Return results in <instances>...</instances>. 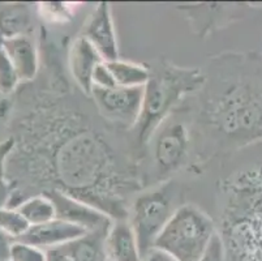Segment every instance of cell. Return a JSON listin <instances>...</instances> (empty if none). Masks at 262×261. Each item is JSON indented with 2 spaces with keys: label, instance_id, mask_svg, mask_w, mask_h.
Masks as SVG:
<instances>
[{
  "label": "cell",
  "instance_id": "obj_1",
  "mask_svg": "<svg viewBox=\"0 0 262 261\" xmlns=\"http://www.w3.org/2000/svg\"><path fill=\"white\" fill-rule=\"evenodd\" d=\"M50 47L46 85L18 155L26 183L12 192L9 208L56 190L97 208L113 221L128 219L130 203L147 187L144 161L129 132L103 121L89 95L71 84L61 68L58 43Z\"/></svg>",
  "mask_w": 262,
  "mask_h": 261
},
{
  "label": "cell",
  "instance_id": "obj_2",
  "mask_svg": "<svg viewBox=\"0 0 262 261\" xmlns=\"http://www.w3.org/2000/svg\"><path fill=\"white\" fill-rule=\"evenodd\" d=\"M193 110L200 164L262 141V55L223 52L209 59Z\"/></svg>",
  "mask_w": 262,
  "mask_h": 261
},
{
  "label": "cell",
  "instance_id": "obj_3",
  "mask_svg": "<svg viewBox=\"0 0 262 261\" xmlns=\"http://www.w3.org/2000/svg\"><path fill=\"white\" fill-rule=\"evenodd\" d=\"M218 180L219 236L227 258L262 261V141L231 155Z\"/></svg>",
  "mask_w": 262,
  "mask_h": 261
},
{
  "label": "cell",
  "instance_id": "obj_4",
  "mask_svg": "<svg viewBox=\"0 0 262 261\" xmlns=\"http://www.w3.org/2000/svg\"><path fill=\"white\" fill-rule=\"evenodd\" d=\"M146 66L150 76L144 86L141 115L129 131L133 148L144 164L146 148L157 129L188 97L199 94L206 80L204 69L176 66L166 57H157Z\"/></svg>",
  "mask_w": 262,
  "mask_h": 261
},
{
  "label": "cell",
  "instance_id": "obj_5",
  "mask_svg": "<svg viewBox=\"0 0 262 261\" xmlns=\"http://www.w3.org/2000/svg\"><path fill=\"white\" fill-rule=\"evenodd\" d=\"M190 152H194L193 110L183 104L161 124L147 145L144 164L147 186L151 180L172 179L187 166Z\"/></svg>",
  "mask_w": 262,
  "mask_h": 261
},
{
  "label": "cell",
  "instance_id": "obj_6",
  "mask_svg": "<svg viewBox=\"0 0 262 261\" xmlns=\"http://www.w3.org/2000/svg\"><path fill=\"white\" fill-rule=\"evenodd\" d=\"M218 234L215 222L194 204H183L154 243L178 261H201Z\"/></svg>",
  "mask_w": 262,
  "mask_h": 261
},
{
  "label": "cell",
  "instance_id": "obj_7",
  "mask_svg": "<svg viewBox=\"0 0 262 261\" xmlns=\"http://www.w3.org/2000/svg\"><path fill=\"white\" fill-rule=\"evenodd\" d=\"M184 191L175 179L154 184L137 193L130 203L128 221L135 230L141 256L154 248L157 238L173 213L182 207Z\"/></svg>",
  "mask_w": 262,
  "mask_h": 261
},
{
  "label": "cell",
  "instance_id": "obj_8",
  "mask_svg": "<svg viewBox=\"0 0 262 261\" xmlns=\"http://www.w3.org/2000/svg\"><path fill=\"white\" fill-rule=\"evenodd\" d=\"M89 97L103 121L120 131L129 132L141 115L144 88L93 86Z\"/></svg>",
  "mask_w": 262,
  "mask_h": 261
},
{
  "label": "cell",
  "instance_id": "obj_9",
  "mask_svg": "<svg viewBox=\"0 0 262 261\" xmlns=\"http://www.w3.org/2000/svg\"><path fill=\"white\" fill-rule=\"evenodd\" d=\"M80 34L92 43L104 62L119 59V43L110 3L102 2L93 8Z\"/></svg>",
  "mask_w": 262,
  "mask_h": 261
},
{
  "label": "cell",
  "instance_id": "obj_10",
  "mask_svg": "<svg viewBox=\"0 0 262 261\" xmlns=\"http://www.w3.org/2000/svg\"><path fill=\"white\" fill-rule=\"evenodd\" d=\"M178 9L184 14L193 33L201 38H206L218 29L239 20L242 17L240 9H243V7L240 8V4L201 3L182 4Z\"/></svg>",
  "mask_w": 262,
  "mask_h": 261
},
{
  "label": "cell",
  "instance_id": "obj_11",
  "mask_svg": "<svg viewBox=\"0 0 262 261\" xmlns=\"http://www.w3.org/2000/svg\"><path fill=\"white\" fill-rule=\"evenodd\" d=\"M45 195L49 196L54 203L56 218L82 227L88 233L107 231L113 225V219L103 212L61 191H49Z\"/></svg>",
  "mask_w": 262,
  "mask_h": 261
},
{
  "label": "cell",
  "instance_id": "obj_12",
  "mask_svg": "<svg viewBox=\"0 0 262 261\" xmlns=\"http://www.w3.org/2000/svg\"><path fill=\"white\" fill-rule=\"evenodd\" d=\"M104 62L92 43L78 34L68 45L67 69L72 83L84 94L89 95L93 88V75L99 63Z\"/></svg>",
  "mask_w": 262,
  "mask_h": 261
},
{
  "label": "cell",
  "instance_id": "obj_13",
  "mask_svg": "<svg viewBox=\"0 0 262 261\" xmlns=\"http://www.w3.org/2000/svg\"><path fill=\"white\" fill-rule=\"evenodd\" d=\"M0 43L13 68L17 72L21 84L34 81L40 68L39 49L34 39L30 35H20L4 38Z\"/></svg>",
  "mask_w": 262,
  "mask_h": 261
},
{
  "label": "cell",
  "instance_id": "obj_14",
  "mask_svg": "<svg viewBox=\"0 0 262 261\" xmlns=\"http://www.w3.org/2000/svg\"><path fill=\"white\" fill-rule=\"evenodd\" d=\"M86 233V230L82 227L76 226L63 219L55 218L43 225L30 226L20 240L49 251L51 248L66 246L67 243L85 235Z\"/></svg>",
  "mask_w": 262,
  "mask_h": 261
},
{
  "label": "cell",
  "instance_id": "obj_15",
  "mask_svg": "<svg viewBox=\"0 0 262 261\" xmlns=\"http://www.w3.org/2000/svg\"><path fill=\"white\" fill-rule=\"evenodd\" d=\"M106 261H142L139 240L128 219L114 221L104 239Z\"/></svg>",
  "mask_w": 262,
  "mask_h": 261
},
{
  "label": "cell",
  "instance_id": "obj_16",
  "mask_svg": "<svg viewBox=\"0 0 262 261\" xmlns=\"http://www.w3.org/2000/svg\"><path fill=\"white\" fill-rule=\"evenodd\" d=\"M34 28L32 7L29 4H0V38L29 35Z\"/></svg>",
  "mask_w": 262,
  "mask_h": 261
},
{
  "label": "cell",
  "instance_id": "obj_17",
  "mask_svg": "<svg viewBox=\"0 0 262 261\" xmlns=\"http://www.w3.org/2000/svg\"><path fill=\"white\" fill-rule=\"evenodd\" d=\"M107 231H90L63 247L73 261H106L104 239Z\"/></svg>",
  "mask_w": 262,
  "mask_h": 261
},
{
  "label": "cell",
  "instance_id": "obj_18",
  "mask_svg": "<svg viewBox=\"0 0 262 261\" xmlns=\"http://www.w3.org/2000/svg\"><path fill=\"white\" fill-rule=\"evenodd\" d=\"M116 86L123 88H144L149 80V68L146 63H133L129 61L116 59L106 62Z\"/></svg>",
  "mask_w": 262,
  "mask_h": 261
},
{
  "label": "cell",
  "instance_id": "obj_19",
  "mask_svg": "<svg viewBox=\"0 0 262 261\" xmlns=\"http://www.w3.org/2000/svg\"><path fill=\"white\" fill-rule=\"evenodd\" d=\"M17 209L30 226L43 225L56 218L54 203L45 193L30 196L18 205Z\"/></svg>",
  "mask_w": 262,
  "mask_h": 261
},
{
  "label": "cell",
  "instance_id": "obj_20",
  "mask_svg": "<svg viewBox=\"0 0 262 261\" xmlns=\"http://www.w3.org/2000/svg\"><path fill=\"white\" fill-rule=\"evenodd\" d=\"M30 225L26 222L17 208H4L0 210V231H3L12 240H20Z\"/></svg>",
  "mask_w": 262,
  "mask_h": 261
},
{
  "label": "cell",
  "instance_id": "obj_21",
  "mask_svg": "<svg viewBox=\"0 0 262 261\" xmlns=\"http://www.w3.org/2000/svg\"><path fill=\"white\" fill-rule=\"evenodd\" d=\"M20 84L21 81L17 72L13 68L9 57L2 49V43H0V95L7 97V95L15 93Z\"/></svg>",
  "mask_w": 262,
  "mask_h": 261
},
{
  "label": "cell",
  "instance_id": "obj_22",
  "mask_svg": "<svg viewBox=\"0 0 262 261\" xmlns=\"http://www.w3.org/2000/svg\"><path fill=\"white\" fill-rule=\"evenodd\" d=\"M9 261H46V251L21 240L13 242Z\"/></svg>",
  "mask_w": 262,
  "mask_h": 261
},
{
  "label": "cell",
  "instance_id": "obj_23",
  "mask_svg": "<svg viewBox=\"0 0 262 261\" xmlns=\"http://www.w3.org/2000/svg\"><path fill=\"white\" fill-rule=\"evenodd\" d=\"M39 8L43 9L42 17L49 18L51 23H66L72 17L70 7L64 3H46L42 4Z\"/></svg>",
  "mask_w": 262,
  "mask_h": 261
},
{
  "label": "cell",
  "instance_id": "obj_24",
  "mask_svg": "<svg viewBox=\"0 0 262 261\" xmlns=\"http://www.w3.org/2000/svg\"><path fill=\"white\" fill-rule=\"evenodd\" d=\"M93 86H97V88H114V86H116L106 62L99 63L98 67L95 68L94 75H93Z\"/></svg>",
  "mask_w": 262,
  "mask_h": 261
},
{
  "label": "cell",
  "instance_id": "obj_25",
  "mask_svg": "<svg viewBox=\"0 0 262 261\" xmlns=\"http://www.w3.org/2000/svg\"><path fill=\"white\" fill-rule=\"evenodd\" d=\"M201 261H227L225 246H223V242L219 234H216L215 238L213 239L208 252L202 257Z\"/></svg>",
  "mask_w": 262,
  "mask_h": 261
},
{
  "label": "cell",
  "instance_id": "obj_26",
  "mask_svg": "<svg viewBox=\"0 0 262 261\" xmlns=\"http://www.w3.org/2000/svg\"><path fill=\"white\" fill-rule=\"evenodd\" d=\"M13 148H15V138L13 137H8L7 140L0 141V179L6 178L4 172H6L7 161H8Z\"/></svg>",
  "mask_w": 262,
  "mask_h": 261
},
{
  "label": "cell",
  "instance_id": "obj_27",
  "mask_svg": "<svg viewBox=\"0 0 262 261\" xmlns=\"http://www.w3.org/2000/svg\"><path fill=\"white\" fill-rule=\"evenodd\" d=\"M12 197V186L6 178L0 179V210L9 207Z\"/></svg>",
  "mask_w": 262,
  "mask_h": 261
},
{
  "label": "cell",
  "instance_id": "obj_28",
  "mask_svg": "<svg viewBox=\"0 0 262 261\" xmlns=\"http://www.w3.org/2000/svg\"><path fill=\"white\" fill-rule=\"evenodd\" d=\"M13 242L8 235L0 231V261H9V253Z\"/></svg>",
  "mask_w": 262,
  "mask_h": 261
},
{
  "label": "cell",
  "instance_id": "obj_29",
  "mask_svg": "<svg viewBox=\"0 0 262 261\" xmlns=\"http://www.w3.org/2000/svg\"><path fill=\"white\" fill-rule=\"evenodd\" d=\"M46 261H73L72 257L68 255L64 247H56L51 248V250L46 251Z\"/></svg>",
  "mask_w": 262,
  "mask_h": 261
},
{
  "label": "cell",
  "instance_id": "obj_30",
  "mask_svg": "<svg viewBox=\"0 0 262 261\" xmlns=\"http://www.w3.org/2000/svg\"><path fill=\"white\" fill-rule=\"evenodd\" d=\"M142 261H178L170 256L168 253L158 250V248H151L146 255L142 257Z\"/></svg>",
  "mask_w": 262,
  "mask_h": 261
},
{
  "label": "cell",
  "instance_id": "obj_31",
  "mask_svg": "<svg viewBox=\"0 0 262 261\" xmlns=\"http://www.w3.org/2000/svg\"><path fill=\"white\" fill-rule=\"evenodd\" d=\"M0 41H2V39H0Z\"/></svg>",
  "mask_w": 262,
  "mask_h": 261
}]
</instances>
